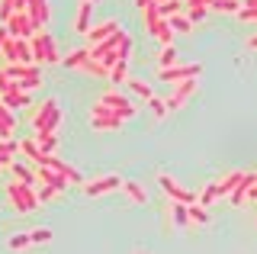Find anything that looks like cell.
<instances>
[{
	"label": "cell",
	"mask_w": 257,
	"mask_h": 254,
	"mask_svg": "<svg viewBox=\"0 0 257 254\" xmlns=\"http://www.w3.org/2000/svg\"><path fill=\"white\" fill-rule=\"evenodd\" d=\"M29 49H32V65H58L61 61L58 45H55V39L48 36L45 29H39V33L29 39Z\"/></svg>",
	"instance_id": "6da1fadb"
},
{
	"label": "cell",
	"mask_w": 257,
	"mask_h": 254,
	"mask_svg": "<svg viewBox=\"0 0 257 254\" xmlns=\"http://www.w3.org/2000/svg\"><path fill=\"white\" fill-rule=\"evenodd\" d=\"M7 196H10V203H13V209L16 212H32V209H39V196H36V190H32L29 184H10L7 187Z\"/></svg>",
	"instance_id": "7a4b0ae2"
},
{
	"label": "cell",
	"mask_w": 257,
	"mask_h": 254,
	"mask_svg": "<svg viewBox=\"0 0 257 254\" xmlns=\"http://www.w3.org/2000/svg\"><path fill=\"white\" fill-rule=\"evenodd\" d=\"M0 55L7 58V65H32V49H29V39H13L7 36Z\"/></svg>",
	"instance_id": "3957f363"
},
{
	"label": "cell",
	"mask_w": 257,
	"mask_h": 254,
	"mask_svg": "<svg viewBox=\"0 0 257 254\" xmlns=\"http://www.w3.org/2000/svg\"><path fill=\"white\" fill-rule=\"evenodd\" d=\"M125 119L116 113V109H109V106H103L100 100L93 103V119H90V125L96 132H112V129H119V125H122Z\"/></svg>",
	"instance_id": "277c9868"
},
{
	"label": "cell",
	"mask_w": 257,
	"mask_h": 254,
	"mask_svg": "<svg viewBox=\"0 0 257 254\" xmlns=\"http://www.w3.org/2000/svg\"><path fill=\"white\" fill-rule=\"evenodd\" d=\"M199 71H203V65L199 61H190V65H171V68H161V81L167 84H180V81H190V77H196Z\"/></svg>",
	"instance_id": "5b68a950"
},
{
	"label": "cell",
	"mask_w": 257,
	"mask_h": 254,
	"mask_svg": "<svg viewBox=\"0 0 257 254\" xmlns=\"http://www.w3.org/2000/svg\"><path fill=\"white\" fill-rule=\"evenodd\" d=\"M4 26H7V33H10L13 39H32V36H36V26H32V20H29L26 10H23V13H13Z\"/></svg>",
	"instance_id": "8992f818"
},
{
	"label": "cell",
	"mask_w": 257,
	"mask_h": 254,
	"mask_svg": "<svg viewBox=\"0 0 257 254\" xmlns=\"http://www.w3.org/2000/svg\"><path fill=\"white\" fill-rule=\"evenodd\" d=\"M100 103H103V106H109V109H116L122 119H132L135 116V103L128 100V97H122V93H116V90H112V93H103Z\"/></svg>",
	"instance_id": "52a82bcc"
},
{
	"label": "cell",
	"mask_w": 257,
	"mask_h": 254,
	"mask_svg": "<svg viewBox=\"0 0 257 254\" xmlns=\"http://www.w3.org/2000/svg\"><path fill=\"white\" fill-rule=\"evenodd\" d=\"M161 187L167 190V196H171L174 203H183V206H190V203H196V193H190V190H183L180 184H177L174 177H167V174H161Z\"/></svg>",
	"instance_id": "ba28073f"
},
{
	"label": "cell",
	"mask_w": 257,
	"mask_h": 254,
	"mask_svg": "<svg viewBox=\"0 0 257 254\" xmlns=\"http://www.w3.org/2000/svg\"><path fill=\"white\" fill-rule=\"evenodd\" d=\"M193 93H196V77H190V81H180V84H177V90L171 93V100H164L167 109H180L183 103L193 97Z\"/></svg>",
	"instance_id": "9c48e42d"
},
{
	"label": "cell",
	"mask_w": 257,
	"mask_h": 254,
	"mask_svg": "<svg viewBox=\"0 0 257 254\" xmlns=\"http://www.w3.org/2000/svg\"><path fill=\"white\" fill-rule=\"evenodd\" d=\"M26 13H29V20H32V26H36V29H42L45 23L52 20V7H48V0H29Z\"/></svg>",
	"instance_id": "30bf717a"
},
{
	"label": "cell",
	"mask_w": 257,
	"mask_h": 254,
	"mask_svg": "<svg viewBox=\"0 0 257 254\" xmlns=\"http://www.w3.org/2000/svg\"><path fill=\"white\" fill-rule=\"evenodd\" d=\"M116 187H122V177H119V174H106V177H100V180H90L84 190H87V196H103Z\"/></svg>",
	"instance_id": "8fae6325"
},
{
	"label": "cell",
	"mask_w": 257,
	"mask_h": 254,
	"mask_svg": "<svg viewBox=\"0 0 257 254\" xmlns=\"http://www.w3.org/2000/svg\"><path fill=\"white\" fill-rule=\"evenodd\" d=\"M257 184V174H241V180L235 184V190H231V206H241L247 196V190H251Z\"/></svg>",
	"instance_id": "7c38bea8"
},
{
	"label": "cell",
	"mask_w": 257,
	"mask_h": 254,
	"mask_svg": "<svg viewBox=\"0 0 257 254\" xmlns=\"http://www.w3.org/2000/svg\"><path fill=\"white\" fill-rule=\"evenodd\" d=\"M90 17H93V4H90V0H84V4H80L77 7V20H74V29H77V33H90Z\"/></svg>",
	"instance_id": "4fadbf2b"
},
{
	"label": "cell",
	"mask_w": 257,
	"mask_h": 254,
	"mask_svg": "<svg viewBox=\"0 0 257 254\" xmlns=\"http://www.w3.org/2000/svg\"><path fill=\"white\" fill-rule=\"evenodd\" d=\"M4 74L13 81H23V77H42V71H39V65H7Z\"/></svg>",
	"instance_id": "5bb4252c"
},
{
	"label": "cell",
	"mask_w": 257,
	"mask_h": 254,
	"mask_svg": "<svg viewBox=\"0 0 257 254\" xmlns=\"http://www.w3.org/2000/svg\"><path fill=\"white\" fill-rule=\"evenodd\" d=\"M148 33H151V36H155L158 42H161V49H164V45H171V39H174V29L167 26V20H161V17H158V20L148 26Z\"/></svg>",
	"instance_id": "9a60e30c"
},
{
	"label": "cell",
	"mask_w": 257,
	"mask_h": 254,
	"mask_svg": "<svg viewBox=\"0 0 257 254\" xmlns=\"http://www.w3.org/2000/svg\"><path fill=\"white\" fill-rule=\"evenodd\" d=\"M55 109H58V100H55V97H48V100H42V106H39V113L32 116V125H36V132H39V129H45L48 116H52Z\"/></svg>",
	"instance_id": "2e32d148"
},
{
	"label": "cell",
	"mask_w": 257,
	"mask_h": 254,
	"mask_svg": "<svg viewBox=\"0 0 257 254\" xmlns=\"http://www.w3.org/2000/svg\"><path fill=\"white\" fill-rule=\"evenodd\" d=\"M36 177H39V180H45V187L58 190V193H61L64 187H68V180H64L58 171H52V168H42V164H39V174H36Z\"/></svg>",
	"instance_id": "e0dca14e"
},
{
	"label": "cell",
	"mask_w": 257,
	"mask_h": 254,
	"mask_svg": "<svg viewBox=\"0 0 257 254\" xmlns=\"http://www.w3.org/2000/svg\"><path fill=\"white\" fill-rule=\"evenodd\" d=\"M119 29H122V26H119V20H106V23H103V26L90 29V33H87V36H90V42L96 45V42H103V39H109L112 33H119Z\"/></svg>",
	"instance_id": "ac0fdd59"
},
{
	"label": "cell",
	"mask_w": 257,
	"mask_h": 254,
	"mask_svg": "<svg viewBox=\"0 0 257 254\" xmlns=\"http://www.w3.org/2000/svg\"><path fill=\"white\" fill-rule=\"evenodd\" d=\"M122 190H125V196H128L135 206H145V203H148V193H145V187L135 184V180H122Z\"/></svg>",
	"instance_id": "d6986e66"
},
{
	"label": "cell",
	"mask_w": 257,
	"mask_h": 254,
	"mask_svg": "<svg viewBox=\"0 0 257 254\" xmlns=\"http://www.w3.org/2000/svg\"><path fill=\"white\" fill-rule=\"evenodd\" d=\"M36 145L42 155H55V148H58V136L55 132H36Z\"/></svg>",
	"instance_id": "ffe728a7"
},
{
	"label": "cell",
	"mask_w": 257,
	"mask_h": 254,
	"mask_svg": "<svg viewBox=\"0 0 257 254\" xmlns=\"http://www.w3.org/2000/svg\"><path fill=\"white\" fill-rule=\"evenodd\" d=\"M187 216H190V222H196V225H209V222H212V219H209V209H206V206H199V203H190L187 206Z\"/></svg>",
	"instance_id": "44dd1931"
},
{
	"label": "cell",
	"mask_w": 257,
	"mask_h": 254,
	"mask_svg": "<svg viewBox=\"0 0 257 254\" xmlns=\"http://www.w3.org/2000/svg\"><path fill=\"white\" fill-rule=\"evenodd\" d=\"M125 84H128V90L135 93V97H142V100H151L155 93H151V87L145 84V81H139V77H125Z\"/></svg>",
	"instance_id": "7402d4cb"
},
{
	"label": "cell",
	"mask_w": 257,
	"mask_h": 254,
	"mask_svg": "<svg viewBox=\"0 0 257 254\" xmlns=\"http://www.w3.org/2000/svg\"><path fill=\"white\" fill-rule=\"evenodd\" d=\"M0 100H4L7 106H29V103H32V100H29V93H23L20 87H16V90H10V93H4Z\"/></svg>",
	"instance_id": "603a6c76"
},
{
	"label": "cell",
	"mask_w": 257,
	"mask_h": 254,
	"mask_svg": "<svg viewBox=\"0 0 257 254\" xmlns=\"http://www.w3.org/2000/svg\"><path fill=\"white\" fill-rule=\"evenodd\" d=\"M167 26H171L174 33H183V36H190V33H193V23L183 17V13H174V17L167 20Z\"/></svg>",
	"instance_id": "cb8c5ba5"
},
{
	"label": "cell",
	"mask_w": 257,
	"mask_h": 254,
	"mask_svg": "<svg viewBox=\"0 0 257 254\" xmlns=\"http://www.w3.org/2000/svg\"><path fill=\"white\" fill-rule=\"evenodd\" d=\"M20 152L23 155H26V158H32V161H36V164H42V152H39V145H36V139H23L20 142Z\"/></svg>",
	"instance_id": "d4e9b609"
},
{
	"label": "cell",
	"mask_w": 257,
	"mask_h": 254,
	"mask_svg": "<svg viewBox=\"0 0 257 254\" xmlns=\"http://www.w3.org/2000/svg\"><path fill=\"white\" fill-rule=\"evenodd\" d=\"M125 77H128V61H116V65L109 68V77H106V81H112V84H125Z\"/></svg>",
	"instance_id": "484cf974"
},
{
	"label": "cell",
	"mask_w": 257,
	"mask_h": 254,
	"mask_svg": "<svg viewBox=\"0 0 257 254\" xmlns=\"http://www.w3.org/2000/svg\"><path fill=\"white\" fill-rule=\"evenodd\" d=\"M180 7H183V0H164V4H158V17L171 20L174 13H180Z\"/></svg>",
	"instance_id": "4316f807"
},
{
	"label": "cell",
	"mask_w": 257,
	"mask_h": 254,
	"mask_svg": "<svg viewBox=\"0 0 257 254\" xmlns=\"http://www.w3.org/2000/svg\"><path fill=\"white\" fill-rule=\"evenodd\" d=\"M77 71H84V74H93V77H109V71L100 65V61H93V58H87L84 65H80Z\"/></svg>",
	"instance_id": "83f0119b"
},
{
	"label": "cell",
	"mask_w": 257,
	"mask_h": 254,
	"mask_svg": "<svg viewBox=\"0 0 257 254\" xmlns=\"http://www.w3.org/2000/svg\"><path fill=\"white\" fill-rule=\"evenodd\" d=\"M10 168H13V174H16V177H20V184H29V187L36 184V171H29L26 164H16V161H13Z\"/></svg>",
	"instance_id": "f1b7e54d"
},
{
	"label": "cell",
	"mask_w": 257,
	"mask_h": 254,
	"mask_svg": "<svg viewBox=\"0 0 257 254\" xmlns=\"http://www.w3.org/2000/svg\"><path fill=\"white\" fill-rule=\"evenodd\" d=\"M215 200H219V187H215V184H209V187H203V193L196 196V203H199V206H212Z\"/></svg>",
	"instance_id": "f546056e"
},
{
	"label": "cell",
	"mask_w": 257,
	"mask_h": 254,
	"mask_svg": "<svg viewBox=\"0 0 257 254\" xmlns=\"http://www.w3.org/2000/svg\"><path fill=\"white\" fill-rule=\"evenodd\" d=\"M238 180H241V171H231L228 177L222 180V184H215V187H219V196H228L231 190H235V184H238Z\"/></svg>",
	"instance_id": "4dcf8cb0"
},
{
	"label": "cell",
	"mask_w": 257,
	"mask_h": 254,
	"mask_svg": "<svg viewBox=\"0 0 257 254\" xmlns=\"http://www.w3.org/2000/svg\"><path fill=\"white\" fill-rule=\"evenodd\" d=\"M87 58H90V49H77V52H71L68 58H64V65H68V68H80Z\"/></svg>",
	"instance_id": "1f68e13d"
},
{
	"label": "cell",
	"mask_w": 257,
	"mask_h": 254,
	"mask_svg": "<svg viewBox=\"0 0 257 254\" xmlns=\"http://www.w3.org/2000/svg\"><path fill=\"white\" fill-rule=\"evenodd\" d=\"M158 65H161V68H171V65H177V49H174V45H164V49H161Z\"/></svg>",
	"instance_id": "d6a6232c"
},
{
	"label": "cell",
	"mask_w": 257,
	"mask_h": 254,
	"mask_svg": "<svg viewBox=\"0 0 257 254\" xmlns=\"http://www.w3.org/2000/svg\"><path fill=\"white\" fill-rule=\"evenodd\" d=\"M209 7H215V10H222V13H238L241 10V0H212Z\"/></svg>",
	"instance_id": "836d02e7"
},
{
	"label": "cell",
	"mask_w": 257,
	"mask_h": 254,
	"mask_svg": "<svg viewBox=\"0 0 257 254\" xmlns=\"http://www.w3.org/2000/svg\"><path fill=\"white\" fill-rule=\"evenodd\" d=\"M0 125H4V129H16V119H13V113H10V106H7L4 100H0Z\"/></svg>",
	"instance_id": "e575fe53"
},
{
	"label": "cell",
	"mask_w": 257,
	"mask_h": 254,
	"mask_svg": "<svg viewBox=\"0 0 257 254\" xmlns=\"http://www.w3.org/2000/svg\"><path fill=\"white\" fill-rule=\"evenodd\" d=\"M174 222H177L180 228L190 225V216H187V206H183V203H174Z\"/></svg>",
	"instance_id": "d590c367"
},
{
	"label": "cell",
	"mask_w": 257,
	"mask_h": 254,
	"mask_svg": "<svg viewBox=\"0 0 257 254\" xmlns=\"http://www.w3.org/2000/svg\"><path fill=\"white\" fill-rule=\"evenodd\" d=\"M29 244H32L29 232H23V235H13V238H10V248H13V251H23V248H29Z\"/></svg>",
	"instance_id": "8d00e7d4"
},
{
	"label": "cell",
	"mask_w": 257,
	"mask_h": 254,
	"mask_svg": "<svg viewBox=\"0 0 257 254\" xmlns=\"http://www.w3.org/2000/svg\"><path fill=\"white\" fill-rule=\"evenodd\" d=\"M148 103H151V113H155V119H164L167 116V103L161 100V97H151Z\"/></svg>",
	"instance_id": "74e56055"
},
{
	"label": "cell",
	"mask_w": 257,
	"mask_h": 254,
	"mask_svg": "<svg viewBox=\"0 0 257 254\" xmlns=\"http://www.w3.org/2000/svg\"><path fill=\"white\" fill-rule=\"evenodd\" d=\"M206 10H209V7H190L187 20L193 23V26H196V23H203V20H206Z\"/></svg>",
	"instance_id": "f35d334b"
},
{
	"label": "cell",
	"mask_w": 257,
	"mask_h": 254,
	"mask_svg": "<svg viewBox=\"0 0 257 254\" xmlns=\"http://www.w3.org/2000/svg\"><path fill=\"white\" fill-rule=\"evenodd\" d=\"M16 13V7H13V0H0V23H7Z\"/></svg>",
	"instance_id": "ab89813d"
},
{
	"label": "cell",
	"mask_w": 257,
	"mask_h": 254,
	"mask_svg": "<svg viewBox=\"0 0 257 254\" xmlns=\"http://www.w3.org/2000/svg\"><path fill=\"white\" fill-rule=\"evenodd\" d=\"M10 90H16V81H13V77H7L4 68H0V97H4V93H10Z\"/></svg>",
	"instance_id": "60d3db41"
},
{
	"label": "cell",
	"mask_w": 257,
	"mask_h": 254,
	"mask_svg": "<svg viewBox=\"0 0 257 254\" xmlns=\"http://www.w3.org/2000/svg\"><path fill=\"white\" fill-rule=\"evenodd\" d=\"M13 152H20V142H13V139H0V155H13Z\"/></svg>",
	"instance_id": "b9f144b4"
},
{
	"label": "cell",
	"mask_w": 257,
	"mask_h": 254,
	"mask_svg": "<svg viewBox=\"0 0 257 254\" xmlns=\"http://www.w3.org/2000/svg\"><path fill=\"white\" fill-rule=\"evenodd\" d=\"M36 196H39V206H42V203H52L55 196H58V190H52V187H42Z\"/></svg>",
	"instance_id": "7bdbcfd3"
},
{
	"label": "cell",
	"mask_w": 257,
	"mask_h": 254,
	"mask_svg": "<svg viewBox=\"0 0 257 254\" xmlns=\"http://www.w3.org/2000/svg\"><path fill=\"white\" fill-rule=\"evenodd\" d=\"M29 238L32 241H48V238H52V228H32Z\"/></svg>",
	"instance_id": "ee69618b"
},
{
	"label": "cell",
	"mask_w": 257,
	"mask_h": 254,
	"mask_svg": "<svg viewBox=\"0 0 257 254\" xmlns=\"http://www.w3.org/2000/svg\"><path fill=\"white\" fill-rule=\"evenodd\" d=\"M183 4H187V7H209L212 0H183Z\"/></svg>",
	"instance_id": "f6af8a7d"
},
{
	"label": "cell",
	"mask_w": 257,
	"mask_h": 254,
	"mask_svg": "<svg viewBox=\"0 0 257 254\" xmlns=\"http://www.w3.org/2000/svg\"><path fill=\"white\" fill-rule=\"evenodd\" d=\"M7 36H10V33H7V26H4V23H0V49H4V42H7Z\"/></svg>",
	"instance_id": "bcb514c9"
},
{
	"label": "cell",
	"mask_w": 257,
	"mask_h": 254,
	"mask_svg": "<svg viewBox=\"0 0 257 254\" xmlns=\"http://www.w3.org/2000/svg\"><path fill=\"white\" fill-rule=\"evenodd\" d=\"M10 164H13V158H10V155H0V168H10Z\"/></svg>",
	"instance_id": "7dc6e473"
},
{
	"label": "cell",
	"mask_w": 257,
	"mask_h": 254,
	"mask_svg": "<svg viewBox=\"0 0 257 254\" xmlns=\"http://www.w3.org/2000/svg\"><path fill=\"white\" fill-rule=\"evenodd\" d=\"M10 136H13V132H10V129H4V125H0V139H10Z\"/></svg>",
	"instance_id": "c3c4849f"
},
{
	"label": "cell",
	"mask_w": 257,
	"mask_h": 254,
	"mask_svg": "<svg viewBox=\"0 0 257 254\" xmlns=\"http://www.w3.org/2000/svg\"><path fill=\"white\" fill-rule=\"evenodd\" d=\"M135 4H139L142 10H145V7H151V4H155V0H135Z\"/></svg>",
	"instance_id": "681fc988"
},
{
	"label": "cell",
	"mask_w": 257,
	"mask_h": 254,
	"mask_svg": "<svg viewBox=\"0 0 257 254\" xmlns=\"http://www.w3.org/2000/svg\"><path fill=\"white\" fill-rule=\"evenodd\" d=\"M247 196H251V200H257V184H254L251 190H247Z\"/></svg>",
	"instance_id": "f907efd6"
},
{
	"label": "cell",
	"mask_w": 257,
	"mask_h": 254,
	"mask_svg": "<svg viewBox=\"0 0 257 254\" xmlns=\"http://www.w3.org/2000/svg\"><path fill=\"white\" fill-rule=\"evenodd\" d=\"M247 45H251V49H257V36H251V39H247Z\"/></svg>",
	"instance_id": "816d5d0a"
},
{
	"label": "cell",
	"mask_w": 257,
	"mask_h": 254,
	"mask_svg": "<svg viewBox=\"0 0 257 254\" xmlns=\"http://www.w3.org/2000/svg\"><path fill=\"white\" fill-rule=\"evenodd\" d=\"M155 4H164V0H155Z\"/></svg>",
	"instance_id": "f5cc1de1"
},
{
	"label": "cell",
	"mask_w": 257,
	"mask_h": 254,
	"mask_svg": "<svg viewBox=\"0 0 257 254\" xmlns=\"http://www.w3.org/2000/svg\"><path fill=\"white\" fill-rule=\"evenodd\" d=\"M90 4H96V0H90Z\"/></svg>",
	"instance_id": "db71d44e"
}]
</instances>
